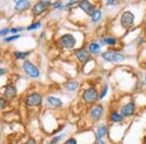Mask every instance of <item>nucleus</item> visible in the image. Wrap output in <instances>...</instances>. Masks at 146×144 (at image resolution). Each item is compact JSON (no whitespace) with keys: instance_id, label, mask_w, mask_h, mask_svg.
Wrapping results in <instances>:
<instances>
[{"instance_id":"obj_1","label":"nucleus","mask_w":146,"mask_h":144,"mask_svg":"<svg viewBox=\"0 0 146 144\" xmlns=\"http://www.w3.org/2000/svg\"><path fill=\"white\" fill-rule=\"evenodd\" d=\"M103 60L110 61V62H122L125 60V56L123 54L118 53V52L107 51L101 55Z\"/></svg>"},{"instance_id":"obj_2","label":"nucleus","mask_w":146,"mask_h":144,"mask_svg":"<svg viewBox=\"0 0 146 144\" xmlns=\"http://www.w3.org/2000/svg\"><path fill=\"white\" fill-rule=\"evenodd\" d=\"M83 100L88 103L95 102L98 100V91L95 88H89L84 92Z\"/></svg>"},{"instance_id":"obj_3","label":"nucleus","mask_w":146,"mask_h":144,"mask_svg":"<svg viewBox=\"0 0 146 144\" xmlns=\"http://www.w3.org/2000/svg\"><path fill=\"white\" fill-rule=\"evenodd\" d=\"M133 21H135V15L131 12L126 11L121 17V25L124 28H129L133 25Z\"/></svg>"},{"instance_id":"obj_4","label":"nucleus","mask_w":146,"mask_h":144,"mask_svg":"<svg viewBox=\"0 0 146 144\" xmlns=\"http://www.w3.org/2000/svg\"><path fill=\"white\" fill-rule=\"evenodd\" d=\"M60 44L62 45L63 48L66 49H72L76 44V39L71 34H64L60 38Z\"/></svg>"},{"instance_id":"obj_5","label":"nucleus","mask_w":146,"mask_h":144,"mask_svg":"<svg viewBox=\"0 0 146 144\" xmlns=\"http://www.w3.org/2000/svg\"><path fill=\"white\" fill-rule=\"evenodd\" d=\"M23 69H25V71L27 72V74L29 75L30 77L37 78L39 76L38 68L35 66V65L32 64L31 62H29V61H25V62L23 63Z\"/></svg>"},{"instance_id":"obj_6","label":"nucleus","mask_w":146,"mask_h":144,"mask_svg":"<svg viewBox=\"0 0 146 144\" xmlns=\"http://www.w3.org/2000/svg\"><path fill=\"white\" fill-rule=\"evenodd\" d=\"M42 96L39 94H32L27 96V104L29 106H37L41 104Z\"/></svg>"},{"instance_id":"obj_7","label":"nucleus","mask_w":146,"mask_h":144,"mask_svg":"<svg viewBox=\"0 0 146 144\" xmlns=\"http://www.w3.org/2000/svg\"><path fill=\"white\" fill-rule=\"evenodd\" d=\"M79 6L80 8L83 10L85 13L88 14V15H93L94 12H95V7H94V5L92 3H90L89 1H82L79 3Z\"/></svg>"},{"instance_id":"obj_8","label":"nucleus","mask_w":146,"mask_h":144,"mask_svg":"<svg viewBox=\"0 0 146 144\" xmlns=\"http://www.w3.org/2000/svg\"><path fill=\"white\" fill-rule=\"evenodd\" d=\"M133 112H135V103L133 102H129L122 108V115L125 117L131 116L133 114Z\"/></svg>"},{"instance_id":"obj_9","label":"nucleus","mask_w":146,"mask_h":144,"mask_svg":"<svg viewBox=\"0 0 146 144\" xmlns=\"http://www.w3.org/2000/svg\"><path fill=\"white\" fill-rule=\"evenodd\" d=\"M51 4V2L49 1H41L39 2V3H37L36 5L34 6V9H33V13L35 15H39V14H41L42 12L46 9L47 6H49Z\"/></svg>"},{"instance_id":"obj_10","label":"nucleus","mask_w":146,"mask_h":144,"mask_svg":"<svg viewBox=\"0 0 146 144\" xmlns=\"http://www.w3.org/2000/svg\"><path fill=\"white\" fill-rule=\"evenodd\" d=\"M102 111H103L102 106H100V105L96 106V107H94L91 111V117L93 118L94 120H98L101 117V115H102Z\"/></svg>"},{"instance_id":"obj_11","label":"nucleus","mask_w":146,"mask_h":144,"mask_svg":"<svg viewBox=\"0 0 146 144\" xmlns=\"http://www.w3.org/2000/svg\"><path fill=\"white\" fill-rule=\"evenodd\" d=\"M30 3L29 1H27V0H21V1H17L16 2L15 8L19 11H23L25 9H27L29 7Z\"/></svg>"},{"instance_id":"obj_12","label":"nucleus","mask_w":146,"mask_h":144,"mask_svg":"<svg viewBox=\"0 0 146 144\" xmlns=\"http://www.w3.org/2000/svg\"><path fill=\"white\" fill-rule=\"evenodd\" d=\"M76 56H77V58L81 61V62H85V61L89 58V54H88V52H87V51L81 49V50L76 52Z\"/></svg>"},{"instance_id":"obj_13","label":"nucleus","mask_w":146,"mask_h":144,"mask_svg":"<svg viewBox=\"0 0 146 144\" xmlns=\"http://www.w3.org/2000/svg\"><path fill=\"white\" fill-rule=\"evenodd\" d=\"M5 94L6 98H15L16 96V88L14 86H8L6 87V90H5Z\"/></svg>"},{"instance_id":"obj_14","label":"nucleus","mask_w":146,"mask_h":144,"mask_svg":"<svg viewBox=\"0 0 146 144\" xmlns=\"http://www.w3.org/2000/svg\"><path fill=\"white\" fill-rule=\"evenodd\" d=\"M47 101H48V102L50 103L51 105L56 106V107L62 106V100H58V98H54V96H48V98H47Z\"/></svg>"},{"instance_id":"obj_15","label":"nucleus","mask_w":146,"mask_h":144,"mask_svg":"<svg viewBox=\"0 0 146 144\" xmlns=\"http://www.w3.org/2000/svg\"><path fill=\"white\" fill-rule=\"evenodd\" d=\"M107 133V127L105 126H101L98 129V131H96V138L98 140H100L103 136H105V134Z\"/></svg>"},{"instance_id":"obj_16","label":"nucleus","mask_w":146,"mask_h":144,"mask_svg":"<svg viewBox=\"0 0 146 144\" xmlns=\"http://www.w3.org/2000/svg\"><path fill=\"white\" fill-rule=\"evenodd\" d=\"M88 48H89V51H90L91 53H94V54L98 53L100 50V46L98 43H91L90 45H89Z\"/></svg>"},{"instance_id":"obj_17","label":"nucleus","mask_w":146,"mask_h":144,"mask_svg":"<svg viewBox=\"0 0 146 144\" xmlns=\"http://www.w3.org/2000/svg\"><path fill=\"white\" fill-rule=\"evenodd\" d=\"M65 88H66V90H68V91L73 92V91H75V90H77V88H78V83H77L76 81H70L66 84Z\"/></svg>"},{"instance_id":"obj_18","label":"nucleus","mask_w":146,"mask_h":144,"mask_svg":"<svg viewBox=\"0 0 146 144\" xmlns=\"http://www.w3.org/2000/svg\"><path fill=\"white\" fill-rule=\"evenodd\" d=\"M100 18H101V12L100 10H96L94 12L93 15H92V21L95 23L98 22L100 20Z\"/></svg>"},{"instance_id":"obj_19","label":"nucleus","mask_w":146,"mask_h":144,"mask_svg":"<svg viewBox=\"0 0 146 144\" xmlns=\"http://www.w3.org/2000/svg\"><path fill=\"white\" fill-rule=\"evenodd\" d=\"M122 120V115H120L118 112H113L111 114V121L112 122H119Z\"/></svg>"},{"instance_id":"obj_20","label":"nucleus","mask_w":146,"mask_h":144,"mask_svg":"<svg viewBox=\"0 0 146 144\" xmlns=\"http://www.w3.org/2000/svg\"><path fill=\"white\" fill-rule=\"evenodd\" d=\"M103 43L107 45H115L116 44V39L113 38V37H106V38L103 39Z\"/></svg>"},{"instance_id":"obj_21","label":"nucleus","mask_w":146,"mask_h":144,"mask_svg":"<svg viewBox=\"0 0 146 144\" xmlns=\"http://www.w3.org/2000/svg\"><path fill=\"white\" fill-rule=\"evenodd\" d=\"M107 90H108V87H107V85H105V86L103 87V89H102V91H101V93H100V98H103L105 96H106V94H107Z\"/></svg>"},{"instance_id":"obj_22","label":"nucleus","mask_w":146,"mask_h":144,"mask_svg":"<svg viewBox=\"0 0 146 144\" xmlns=\"http://www.w3.org/2000/svg\"><path fill=\"white\" fill-rule=\"evenodd\" d=\"M15 55H16V56H17L18 58H21V60H23V58H25V56H27V53H22V52H18V53H16Z\"/></svg>"},{"instance_id":"obj_23","label":"nucleus","mask_w":146,"mask_h":144,"mask_svg":"<svg viewBox=\"0 0 146 144\" xmlns=\"http://www.w3.org/2000/svg\"><path fill=\"white\" fill-rule=\"evenodd\" d=\"M40 27V23H32L30 27H27V29L31 30V29H36V28H39Z\"/></svg>"},{"instance_id":"obj_24","label":"nucleus","mask_w":146,"mask_h":144,"mask_svg":"<svg viewBox=\"0 0 146 144\" xmlns=\"http://www.w3.org/2000/svg\"><path fill=\"white\" fill-rule=\"evenodd\" d=\"M18 38H20V35H15V36L8 37V38H6V39H5V41H6V42H10V41H13V40L18 39Z\"/></svg>"},{"instance_id":"obj_25","label":"nucleus","mask_w":146,"mask_h":144,"mask_svg":"<svg viewBox=\"0 0 146 144\" xmlns=\"http://www.w3.org/2000/svg\"><path fill=\"white\" fill-rule=\"evenodd\" d=\"M62 135L56 136V137H55V138L53 139V140L51 141V142H50V144H56V142H58V141H60V139H62Z\"/></svg>"},{"instance_id":"obj_26","label":"nucleus","mask_w":146,"mask_h":144,"mask_svg":"<svg viewBox=\"0 0 146 144\" xmlns=\"http://www.w3.org/2000/svg\"><path fill=\"white\" fill-rule=\"evenodd\" d=\"M64 144H77V141H76V139H74V138H70V139H68Z\"/></svg>"},{"instance_id":"obj_27","label":"nucleus","mask_w":146,"mask_h":144,"mask_svg":"<svg viewBox=\"0 0 146 144\" xmlns=\"http://www.w3.org/2000/svg\"><path fill=\"white\" fill-rule=\"evenodd\" d=\"M9 31H10V29H8V28H6V29H4V30H1V31H0V35H5L8 33Z\"/></svg>"},{"instance_id":"obj_28","label":"nucleus","mask_w":146,"mask_h":144,"mask_svg":"<svg viewBox=\"0 0 146 144\" xmlns=\"http://www.w3.org/2000/svg\"><path fill=\"white\" fill-rule=\"evenodd\" d=\"M4 105H5V100H4L3 98H0V109H1L2 107H4Z\"/></svg>"},{"instance_id":"obj_29","label":"nucleus","mask_w":146,"mask_h":144,"mask_svg":"<svg viewBox=\"0 0 146 144\" xmlns=\"http://www.w3.org/2000/svg\"><path fill=\"white\" fill-rule=\"evenodd\" d=\"M62 6V3H60V2H56L55 4H54V7H55V8H58V7H60Z\"/></svg>"},{"instance_id":"obj_30","label":"nucleus","mask_w":146,"mask_h":144,"mask_svg":"<svg viewBox=\"0 0 146 144\" xmlns=\"http://www.w3.org/2000/svg\"><path fill=\"white\" fill-rule=\"evenodd\" d=\"M25 144H35V141L32 140V139H30V140H28Z\"/></svg>"},{"instance_id":"obj_31","label":"nucleus","mask_w":146,"mask_h":144,"mask_svg":"<svg viewBox=\"0 0 146 144\" xmlns=\"http://www.w3.org/2000/svg\"><path fill=\"white\" fill-rule=\"evenodd\" d=\"M5 72H6V70H5V69H3V68H0V75L4 74Z\"/></svg>"},{"instance_id":"obj_32","label":"nucleus","mask_w":146,"mask_h":144,"mask_svg":"<svg viewBox=\"0 0 146 144\" xmlns=\"http://www.w3.org/2000/svg\"><path fill=\"white\" fill-rule=\"evenodd\" d=\"M107 4H108V5H111V4H114V1H112V0H108Z\"/></svg>"},{"instance_id":"obj_33","label":"nucleus","mask_w":146,"mask_h":144,"mask_svg":"<svg viewBox=\"0 0 146 144\" xmlns=\"http://www.w3.org/2000/svg\"><path fill=\"white\" fill-rule=\"evenodd\" d=\"M98 144H105V143L103 142V141H98Z\"/></svg>"},{"instance_id":"obj_34","label":"nucleus","mask_w":146,"mask_h":144,"mask_svg":"<svg viewBox=\"0 0 146 144\" xmlns=\"http://www.w3.org/2000/svg\"><path fill=\"white\" fill-rule=\"evenodd\" d=\"M145 81H146V76H145Z\"/></svg>"}]
</instances>
